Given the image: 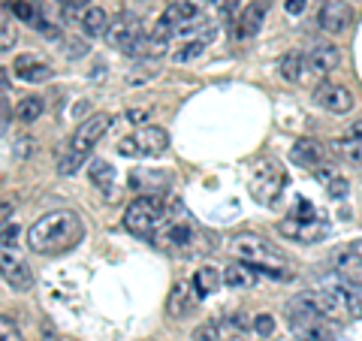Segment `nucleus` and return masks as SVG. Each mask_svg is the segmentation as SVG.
I'll return each mask as SVG.
<instances>
[{
  "mask_svg": "<svg viewBox=\"0 0 362 341\" xmlns=\"http://www.w3.org/2000/svg\"><path fill=\"white\" fill-rule=\"evenodd\" d=\"M323 157H326V145L317 142V139H299L290 149V161L299 163V166H308V169L323 166Z\"/></svg>",
  "mask_w": 362,
  "mask_h": 341,
  "instance_id": "nucleus-22",
  "label": "nucleus"
},
{
  "mask_svg": "<svg viewBox=\"0 0 362 341\" xmlns=\"http://www.w3.org/2000/svg\"><path fill=\"white\" fill-rule=\"evenodd\" d=\"M359 275H362V266H359Z\"/></svg>",
  "mask_w": 362,
  "mask_h": 341,
  "instance_id": "nucleus-51",
  "label": "nucleus"
},
{
  "mask_svg": "<svg viewBox=\"0 0 362 341\" xmlns=\"http://www.w3.org/2000/svg\"><path fill=\"white\" fill-rule=\"evenodd\" d=\"M18 233H21V230H18V224H16V221H9L4 230H0V245H4V248H16Z\"/></svg>",
  "mask_w": 362,
  "mask_h": 341,
  "instance_id": "nucleus-41",
  "label": "nucleus"
},
{
  "mask_svg": "<svg viewBox=\"0 0 362 341\" xmlns=\"http://www.w3.org/2000/svg\"><path fill=\"white\" fill-rule=\"evenodd\" d=\"M278 73H281V79H284V82H290V85L305 82V79L311 76L305 52H284V54H281V61H278Z\"/></svg>",
  "mask_w": 362,
  "mask_h": 341,
  "instance_id": "nucleus-21",
  "label": "nucleus"
},
{
  "mask_svg": "<svg viewBox=\"0 0 362 341\" xmlns=\"http://www.w3.org/2000/svg\"><path fill=\"white\" fill-rule=\"evenodd\" d=\"M344 299H347V314L362 317V284H341Z\"/></svg>",
  "mask_w": 362,
  "mask_h": 341,
  "instance_id": "nucleus-34",
  "label": "nucleus"
},
{
  "mask_svg": "<svg viewBox=\"0 0 362 341\" xmlns=\"http://www.w3.org/2000/svg\"><path fill=\"white\" fill-rule=\"evenodd\" d=\"M194 341H223V335H221V326H218V320H209V323H199L197 329H194V335H190Z\"/></svg>",
  "mask_w": 362,
  "mask_h": 341,
  "instance_id": "nucleus-38",
  "label": "nucleus"
},
{
  "mask_svg": "<svg viewBox=\"0 0 362 341\" xmlns=\"http://www.w3.org/2000/svg\"><path fill=\"white\" fill-rule=\"evenodd\" d=\"M169 149V133L157 124H145V127L133 130L118 142V151L124 157H160Z\"/></svg>",
  "mask_w": 362,
  "mask_h": 341,
  "instance_id": "nucleus-5",
  "label": "nucleus"
},
{
  "mask_svg": "<svg viewBox=\"0 0 362 341\" xmlns=\"http://www.w3.org/2000/svg\"><path fill=\"white\" fill-rule=\"evenodd\" d=\"M166 200L157 193V197H136L127 209H124V226L127 233L139 236V238H151L157 233V226L166 218Z\"/></svg>",
  "mask_w": 362,
  "mask_h": 341,
  "instance_id": "nucleus-4",
  "label": "nucleus"
},
{
  "mask_svg": "<svg viewBox=\"0 0 362 341\" xmlns=\"http://www.w3.org/2000/svg\"><path fill=\"white\" fill-rule=\"evenodd\" d=\"M266 13H269V0H254V4H247L242 13H239V18H235L233 37L235 40L257 37L259 28H263V21H266Z\"/></svg>",
  "mask_w": 362,
  "mask_h": 341,
  "instance_id": "nucleus-15",
  "label": "nucleus"
},
{
  "mask_svg": "<svg viewBox=\"0 0 362 341\" xmlns=\"http://www.w3.org/2000/svg\"><path fill=\"white\" fill-rule=\"evenodd\" d=\"M206 40H178V45L173 49V64H190L197 61L202 52H206Z\"/></svg>",
  "mask_w": 362,
  "mask_h": 341,
  "instance_id": "nucleus-30",
  "label": "nucleus"
},
{
  "mask_svg": "<svg viewBox=\"0 0 362 341\" xmlns=\"http://www.w3.org/2000/svg\"><path fill=\"white\" fill-rule=\"evenodd\" d=\"M82 163H85V157H82V154H76V151H70V149H64L61 157H58V173H61V175H76L78 169H82Z\"/></svg>",
  "mask_w": 362,
  "mask_h": 341,
  "instance_id": "nucleus-35",
  "label": "nucleus"
},
{
  "mask_svg": "<svg viewBox=\"0 0 362 341\" xmlns=\"http://www.w3.org/2000/svg\"><path fill=\"white\" fill-rule=\"evenodd\" d=\"M0 278L13 290H21V293H28L33 287V269L28 266V260L21 257L16 248L0 245Z\"/></svg>",
  "mask_w": 362,
  "mask_h": 341,
  "instance_id": "nucleus-10",
  "label": "nucleus"
},
{
  "mask_svg": "<svg viewBox=\"0 0 362 341\" xmlns=\"http://www.w3.org/2000/svg\"><path fill=\"white\" fill-rule=\"evenodd\" d=\"M106 45H112V49H118L127 54L136 42L142 40V21L139 16H133V13H121L109 21V28H106Z\"/></svg>",
  "mask_w": 362,
  "mask_h": 341,
  "instance_id": "nucleus-9",
  "label": "nucleus"
},
{
  "mask_svg": "<svg viewBox=\"0 0 362 341\" xmlns=\"http://www.w3.org/2000/svg\"><path fill=\"white\" fill-rule=\"evenodd\" d=\"M314 103L326 112H332V115H347L356 106V97H354V91L338 82H320L314 88Z\"/></svg>",
  "mask_w": 362,
  "mask_h": 341,
  "instance_id": "nucleus-12",
  "label": "nucleus"
},
{
  "mask_svg": "<svg viewBox=\"0 0 362 341\" xmlns=\"http://www.w3.org/2000/svg\"><path fill=\"white\" fill-rule=\"evenodd\" d=\"M223 284L230 290H254L259 284V272L254 266L242 263V260H235V263L223 266Z\"/></svg>",
  "mask_w": 362,
  "mask_h": 341,
  "instance_id": "nucleus-20",
  "label": "nucleus"
},
{
  "mask_svg": "<svg viewBox=\"0 0 362 341\" xmlns=\"http://www.w3.org/2000/svg\"><path fill=\"white\" fill-rule=\"evenodd\" d=\"M194 293L199 299H209V296H214V293L221 290V284H223V269H218V266H202V269H197V275H194Z\"/></svg>",
  "mask_w": 362,
  "mask_h": 341,
  "instance_id": "nucleus-24",
  "label": "nucleus"
},
{
  "mask_svg": "<svg viewBox=\"0 0 362 341\" xmlns=\"http://www.w3.org/2000/svg\"><path fill=\"white\" fill-rule=\"evenodd\" d=\"M6 85H9V73L0 67V91H6Z\"/></svg>",
  "mask_w": 362,
  "mask_h": 341,
  "instance_id": "nucleus-50",
  "label": "nucleus"
},
{
  "mask_svg": "<svg viewBox=\"0 0 362 341\" xmlns=\"http://www.w3.org/2000/svg\"><path fill=\"white\" fill-rule=\"evenodd\" d=\"M350 25H354V6L341 4V0H326L317 9V28L323 33H329V37H338V33H344Z\"/></svg>",
  "mask_w": 362,
  "mask_h": 341,
  "instance_id": "nucleus-13",
  "label": "nucleus"
},
{
  "mask_svg": "<svg viewBox=\"0 0 362 341\" xmlns=\"http://www.w3.org/2000/svg\"><path fill=\"white\" fill-rule=\"evenodd\" d=\"M305 6H308V0H287L284 4V9L290 16H299V13H305Z\"/></svg>",
  "mask_w": 362,
  "mask_h": 341,
  "instance_id": "nucleus-45",
  "label": "nucleus"
},
{
  "mask_svg": "<svg viewBox=\"0 0 362 341\" xmlns=\"http://www.w3.org/2000/svg\"><path fill=\"white\" fill-rule=\"evenodd\" d=\"M218 326H221V335L226 338H235V335H242V333H247V329H254V320H247V314H226V317H221L218 320Z\"/></svg>",
  "mask_w": 362,
  "mask_h": 341,
  "instance_id": "nucleus-32",
  "label": "nucleus"
},
{
  "mask_svg": "<svg viewBox=\"0 0 362 341\" xmlns=\"http://www.w3.org/2000/svg\"><path fill=\"white\" fill-rule=\"evenodd\" d=\"M254 333L257 335H272V333H275V317H272V314H257L254 317Z\"/></svg>",
  "mask_w": 362,
  "mask_h": 341,
  "instance_id": "nucleus-40",
  "label": "nucleus"
},
{
  "mask_svg": "<svg viewBox=\"0 0 362 341\" xmlns=\"http://www.w3.org/2000/svg\"><path fill=\"white\" fill-rule=\"evenodd\" d=\"M16 40H18V28H16L13 16L0 13V52H9L16 45Z\"/></svg>",
  "mask_w": 362,
  "mask_h": 341,
  "instance_id": "nucleus-33",
  "label": "nucleus"
},
{
  "mask_svg": "<svg viewBox=\"0 0 362 341\" xmlns=\"http://www.w3.org/2000/svg\"><path fill=\"white\" fill-rule=\"evenodd\" d=\"M112 124H115V115H109V112H94V115H88L76 127V133L70 136V145H66V149L88 157L90 151H94V145L106 136V130L112 127Z\"/></svg>",
  "mask_w": 362,
  "mask_h": 341,
  "instance_id": "nucleus-7",
  "label": "nucleus"
},
{
  "mask_svg": "<svg viewBox=\"0 0 362 341\" xmlns=\"http://www.w3.org/2000/svg\"><path fill=\"white\" fill-rule=\"evenodd\" d=\"M314 173H317V178H320L323 185H326V190H329L332 200H344V197H347L350 181H347L341 173H338V169H332V166H317Z\"/></svg>",
  "mask_w": 362,
  "mask_h": 341,
  "instance_id": "nucleus-26",
  "label": "nucleus"
},
{
  "mask_svg": "<svg viewBox=\"0 0 362 341\" xmlns=\"http://www.w3.org/2000/svg\"><path fill=\"white\" fill-rule=\"evenodd\" d=\"M230 254L242 263L254 266L259 275H269V278H290V260L287 254L281 251L275 242H269L266 236H257V233H239L230 238Z\"/></svg>",
  "mask_w": 362,
  "mask_h": 341,
  "instance_id": "nucleus-2",
  "label": "nucleus"
},
{
  "mask_svg": "<svg viewBox=\"0 0 362 341\" xmlns=\"http://www.w3.org/2000/svg\"><path fill=\"white\" fill-rule=\"evenodd\" d=\"M33 25H37V30L42 33V37H52V40H54V37H61V30H54V25H52V21L45 18L42 13L37 16V21H33Z\"/></svg>",
  "mask_w": 362,
  "mask_h": 341,
  "instance_id": "nucleus-42",
  "label": "nucleus"
},
{
  "mask_svg": "<svg viewBox=\"0 0 362 341\" xmlns=\"http://www.w3.org/2000/svg\"><path fill=\"white\" fill-rule=\"evenodd\" d=\"M145 118H148V109H130L127 112V121L130 124H142Z\"/></svg>",
  "mask_w": 362,
  "mask_h": 341,
  "instance_id": "nucleus-46",
  "label": "nucleus"
},
{
  "mask_svg": "<svg viewBox=\"0 0 362 341\" xmlns=\"http://www.w3.org/2000/svg\"><path fill=\"white\" fill-rule=\"evenodd\" d=\"M287 185V175L281 163L269 161V157H259L251 169V193L263 202V206H272L275 200H281V190Z\"/></svg>",
  "mask_w": 362,
  "mask_h": 341,
  "instance_id": "nucleus-6",
  "label": "nucleus"
},
{
  "mask_svg": "<svg viewBox=\"0 0 362 341\" xmlns=\"http://www.w3.org/2000/svg\"><path fill=\"white\" fill-rule=\"evenodd\" d=\"M45 112V100L40 94H30V97H21L18 106H16V118L21 124H37Z\"/></svg>",
  "mask_w": 362,
  "mask_h": 341,
  "instance_id": "nucleus-28",
  "label": "nucleus"
},
{
  "mask_svg": "<svg viewBox=\"0 0 362 341\" xmlns=\"http://www.w3.org/2000/svg\"><path fill=\"white\" fill-rule=\"evenodd\" d=\"M332 151L341 157V161H347V163H354V166H362V139H338V142H332Z\"/></svg>",
  "mask_w": 362,
  "mask_h": 341,
  "instance_id": "nucleus-31",
  "label": "nucleus"
},
{
  "mask_svg": "<svg viewBox=\"0 0 362 341\" xmlns=\"http://www.w3.org/2000/svg\"><path fill=\"white\" fill-rule=\"evenodd\" d=\"M9 16H16L18 21H37L40 9L30 0H16V4H9Z\"/></svg>",
  "mask_w": 362,
  "mask_h": 341,
  "instance_id": "nucleus-36",
  "label": "nucleus"
},
{
  "mask_svg": "<svg viewBox=\"0 0 362 341\" xmlns=\"http://www.w3.org/2000/svg\"><path fill=\"white\" fill-rule=\"evenodd\" d=\"M9 221H13V202H9V200H0V230H4Z\"/></svg>",
  "mask_w": 362,
  "mask_h": 341,
  "instance_id": "nucleus-44",
  "label": "nucleus"
},
{
  "mask_svg": "<svg viewBox=\"0 0 362 341\" xmlns=\"http://www.w3.org/2000/svg\"><path fill=\"white\" fill-rule=\"evenodd\" d=\"M287 320L293 326V333H305V329H311V326H320L323 317L305 296H296L287 302Z\"/></svg>",
  "mask_w": 362,
  "mask_h": 341,
  "instance_id": "nucleus-17",
  "label": "nucleus"
},
{
  "mask_svg": "<svg viewBox=\"0 0 362 341\" xmlns=\"http://www.w3.org/2000/svg\"><path fill=\"white\" fill-rule=\"evenodd\" d=\"M0 341H25V335H21V329L16 323V317L0 314Z\"/></svg>",
  "mask_w": 362,
  "mask_h": 341,
  "instance_id": "nucleus-37",
  "label": "nucleus"
},
{
  "mask_svg": "<svg viewBox=\"0 0 362 341\" xmlns=\"http://www.w3.org/2000/svg\"><path fill=\"white\" fill-rule=\"evenodd\" d=\"M109 16L103 6H90L88 13L82 16V21H78V28H82L85 37H106V28H109Z\"/></svg>",
  "mask_w": 362,
  "mask_h": 341,
  "instance_id": "nucleus-27",
  "label": "nucleus"
},
{
  "mask_svg": "<svg viewBox=\"0 0 362 341\" xmlns=\"http://www.w3.org/2000/svg\"><path fill=\"white\" fill-rule=\"evenodd\" d=\"M169 185H173V178L163 169H136V173H130V187L139 197H157V193L163 197Z\"/></svg>",
  "mask_w": 362,
  "mask_h": 341,
  "instance_id": "nucleus-14",
  "label": "nucleus"
},
{
  "mask_svg": "<svg viewBox=\"0 0 362 341\" xmlns=\"http://www.w3.org/2000/svg\"><path fill=\"white\" fill-rule=\"evenodd\" d=\"M42 341H61L58 333H54V326L52 323H42Z\"/></svg>",
  "mask_w": 362,
  "mask_h": 341,
  "instance_id": "nucleus-47",
  "label": "nucleus"
},
{
  "mask_svg": "<svg viewBox=\"0 0 362 341\" xmlns=\"http://www.w3.org/2000/svg\"><path fill=\"white\" fill-rule=\"evenodd\" d=\"M305 58H308L311 76H326L341 64V52H338V45H332V42H314L311 49L305 52Z\"/></svg>",
  "mask_w": 362,
  "mask_h": 341,
  "instance_id": "nucleus-16",
  "label": "nucleus"
},
{
  "mask_svg": "<svg viewBox=\"0 0 362 341\" xmlns=\"http://www.w3.org/2000/svg\"><path fill=\"white\" fill-rule=\"evenodd\" d=\"M329 266L341 269V272L359 269L362 266V238H356V242H347V245H338L335 251H329Z\"/></svg>",
  "mask_w": 362,
  "mask_h": 341,
  "instance_id": "nucleus-23",
  "label": "nucleus"
},
{
  "mask_svg": "<svg viewBox=\"0 0 362 341\" xmlns=\"http://www.w3.org/2000/svg\"><path fill=\"white\" fill-rule=\"evenodd\" d=\"M190 290H194V284H175L173 293H169V299H166V311L169 317H185L190 308H194V296H190Z\"/></svg>",
  "mask_w": 362,
  "mask_h": 341,
  "instance_id": "nucleus-25",
  "label": "nucleus"
},
{
  "mask_svg": "<svg viewBox=\"0 0 362 341\" xmlns=\"http://www.w3.org/2000/svg\"><path fill=\"white\" fill-rule=\"evenodd\" d=\"M166 52H169V37H163V33H157V30H148V33H142V40L136 42L127 54L130 58H139V61H160V58H166Z\"/></svg>",
  "mask_w": 362,
  "mask_h": 341,
  "instance_id": "nucleus-19",
  "label": "nucleus"
},
{
  "mask_svg": "<svg viewBox=\"0 0 362 341\" xmlns=\"http://www.w3.org/2000/svg\"><path fill=\"white\" fill-rule=\"evenodd\" d=\"M347 136H350V139H362V118H359V121H354V124H350Z\"/></svg>",
  "mask_w": 362,
  "mask_h": 341,
  "instance_id": "nucleus-48",
  "label": "nucleus"
},
{
  "mask_svg": "<svg viewBox=\"0 0 362 341\" xmlns=\"http://www.w3.org/2000/svg\"><path fill=\"white\" fill-rule=\"evenodd\" d=\"M151 242L157 248H166V251H187V248H194L199 242V230L185 209L173 206L166 212L163 224L157 226V233L151 236Z\"/></svg>",
  "mask_w": 362,
  "mask_h": 341,
  "instance_id": "nucleus-3",
  "label": "nucleus"
},
{
  "mask_svg": "<svg viewBox=\"0 0 362 341\" xmlns=\"http://www.w3.org/2000/svg\"><path fill=\"white\" fill-rule=\"evenodd\" d=\"M296 341H335V335L320 323V326L305 329V333H296Z\"/></svg>",
  "mask_w": 362,
  "mask_h": 341,
  "instance_id": "nucleus-39",
  "label": "nucleus"
},
{
  "mask_svg": "<svg viewBox=\"0 0 362 341\" xmlns=\"http://www.w3.org/2000/svg\"><path fill=\"white\" fill-rule=\"evenodd\" d=\"M13 70H16V76L21 79V82H30V85L49 82V79L54 76L52 64L42 61V58H37V54H18L16 64H13Z\"/></svg>",
  "mask_w": 362,
  "mask_h": 341,
  "instance_id": "nucleus-18",
  "label": "nucleus"
},
{
  "mask_svg": "<svg viewBox=\"0 0 362 341\" xmlns=\"http://www.w3.org/2000/svg\"><path fill=\"white\" fill-rule=\"evenodd\" d=\"M30 154V139H21L18 142V157H28Z\"/></svg>",
  "mask_w": 362,
  "mask_h": 341,
  "instance_id": "nucleus-49",
  "label": "nucleus"
},
{
  "mask_svg": "<svg viewBox=\"0 0 362 341\" xmlns=\"http://www.w3.org/2000/svg\"><path fill=\"white\" fill-rule=\"evenodd\" d=\"M305 299H308L320 317H350L347 314V299H344V290L341 284H320V287H311L308 293H302Z\"/></svg>",
  "mask_w": 362,
  "mask_h": 341,
  "instance_id": "nucleus-11",
  "label": "nucleus"
},
{
  "mask_svg": "<svg viewBox=\"0 0 362 341\" xmlns=\"http://www.w3.org/2000/svg\"><path fill=\"white\" fill-rule=\"evenodd\" d=\"M88 178H90V185H94V187L109 193L112 190V181H115V169H112L109 161H100V157H97V161L88 163Z\"/></svg>",
  "mask_w": 362,
  "mask_h": 341,
  "instance_id": "nucleus-29",
  "label": "nucleus"
},
{
  "mask_svg": "<svg viewBox=\"0 0 362 341\" xmlns=\"http://www.w3.org/2000/svg\"><path fill=\"white\" fill-rule=\"evenodd\" d=\"M9 121H13V106H9V100H0V136L9 130Z\"/></svg>",
  "mask_w": 362,
  "mask_h": 341,
  "instance_id": "nucleus-43",
  "label": "nucleus"
},
{
  "mask_svg": "<svg viewBox=\"0 0 362 341\" xmlns=\"http://www.w3.org/2000/svg\"><path fill=\"white\" fill-rule=\"evenodd\" d=\"M278 233L290 238V242H299V245H317L329 236V221L314 214V218H284L278 226Z\"/></svg>",
  "mask_w": 362,
  "mask_h": 341,
  "instance_id": "nucleus-8",
  "label": "nucleus"
},
{
  "mask_svg": "<svg viewBox=\"0 0 362 341\" xmlns=\"http://www.w3.org/2000/svg\"><path fill=\"white\" fill-rule=\"evenodd\" d=\"M82 238H85V221H82V214L73 209L45 212L42 218H37L28 226V248L42 257L73 251Z\"/></svg>",
  "mask_w": 362,
  "mask_h": 341,
  "instance_id": "nucleus-1",
  "label": "nucleus"
},
{
  "mask_svg": "<svg viewBox=\"0 0 362 341\" xmlns=\"http://www.w3.org/2000/svg\"><path fill=\"white\" fill-rule=\"evenodd\" d=\"M211 4H218V0H211Z\"/></svg>",
  "mask_w": 362,
  "mask_h": 341,
  "instance_id": "nucleus-52",
  "label": "nucleus"
}]
</instances>
